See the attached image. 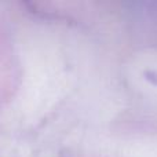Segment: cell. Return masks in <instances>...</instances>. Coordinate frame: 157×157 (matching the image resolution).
Instances as JSON below:
<instances>
[]
</instances>
